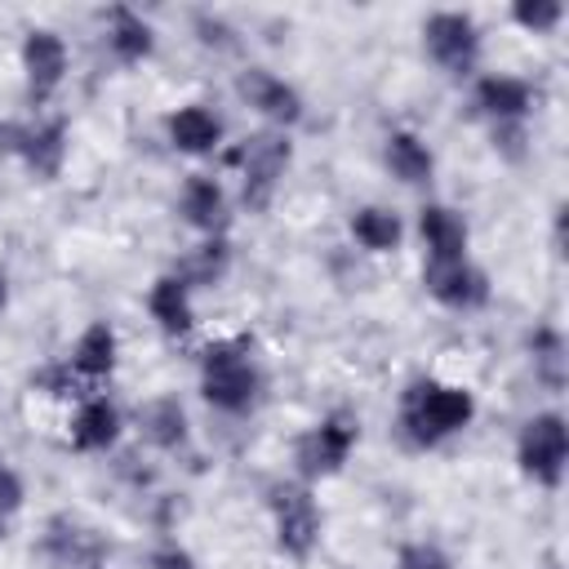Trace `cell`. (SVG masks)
Instances as JSON below:
<instances>
[{"mask_svg":"<svg viewBox=\"0 0 569 569\" xmlns=\"http://www.w3.org/2000/svg\"><path fill=\"white\" fill-rule=\"evenodd\" d=\"M480 418V400L467 382H449V378H409L400 387L396 400V436L405 449L413 453H431L440 445H449L453 436H462L471 422Z\"/></svg>","mask_w":569,"mask_h":569,"instance_id":"6da1fadb","label":"cell"},{"mask_svg":"<svg viewBox=\"0 0 569 569\" xmlns=\"http://www.w3.org/2000/svg\"><path fill=\"white\" fill-rule=\"evenodd\" d=\"M200 400L222 418H249L267 400V369L249 333H222L200 347Z\"/></svg>","mask_w":569,"mask_h":569,"instance_id":"7a4b0ae2","label":"cell"},{"mask_svg":"<svg viewBox=\"0 0 569 569\" xmlns=\"http://www.w3.org/2000/svg\"><path fill=\"white\" fill-rule=\"evenodd\" d=\"M267 516H271V542L284 560L302 565L316 556L325 538V507L316 498V485L298 476H280L267 485Z\"/></svg>","mask_w":569,"mask_h":569,"instance_id":"3957f363","label":"cell"},{"mask_svg":"<svg viewBox=\"0 0 569 569\" xmlns=\"http://www.w3.org/2000/svg\"><path fill=\"white\" fill-rule=\"evenodd\" d=\"M236 178H240V204L249 213H267L271 200L280 196V182L293 164V138L280 129H258L249 138H240L227 151Z\"/></svg>","mask_w":569,"mask_h":569,"instance_id":"277c9868","label":"cell"},{"mask_svg":"<svg viewBox=\"0 0 569 569\" xmlns=\"http://www.w3.org/2000/svg\"><path fill=\"white\" fill-rule=\"evenodd\" d=\"M0 151L13 156L36 182H58L71 156V124L49 111L31 120H0Z\"/></svg>","mask_w":569,"mask_h":569,"instance_id":"5b68a950","label":"cell"},{"mask_svg":"<svg viewBox=\"0 0 569 569\" xmlns=\"http://www.w3.org/2000/svg\"><path fill=\"white\" fill-rule=\"evenodd\" d=\"M356 445H360V413H351V409H329V413H320V418L293 440V476L307 480V485L333 480V476H342V467L351 462Z\"/></svg>","mask_w":569,"mask_h":569,"instance_id":"8992f818","label":"cell"},{"mask_svg":"<svg viewBox=\"0 0 569 569\" xmlns=\"http://www.w3.org/2000/svg\"><path fill=\"white\" fill-rule=\"evenodd\" d=\"M516 471L533 489H560L569 471V418L560 409H538L516 431Z\"/></svg>","mask_w":569,"mask_h":569,"instance_id":"52a82bcc","label":"cell"},{"mask_svg":"<svg viewBox=\"0 0 569 569\" xmlns=\"http://www.w3.org/2000/svg\"><path fill=\"white\" fill-rule=\"evenodd\" d=\"M427 62L449 80H471L480 71L485 31L467 9H431L418 27Z\"/></svg>","mask_w":569,"mask_h":569,"instance_id":"ba28073f","label":"cell"},{"mask_svg":"<svg viewBox=\"0 0 569 569\" xmlns=\"http://www.w3.org/2000/svg\"><path fill=\"white\" fill-rule=\"evenodd\" d=\"M18 67H22V89L31 107H49L58 89L71 76V44L53 27H27L18 44Z\"/></svg>","mask_w":569,"mask_h":569,"instance_id":"9c48e42d","label":"cell"},{"mask_svg":"<svg viewBox=\"0 0 569 569\" xmlns=\"http://www.w3.org/2000/svg\"><path fill=\"white\" fill-rule=\"evenodd\" d=\"M422 289L436 307L453 316H476L493 302V280L476 258H445V262L422 258Z\"/></svg>","mask_w":569,"mask_h":569,"instance_id":"30bf717a","label":"cell"},{"mask_svg":"<svg viewBox=\"0 0 569 569\" xmlns=\"http://www.w3.org/2000/svg\"><path fill=\"white\" fill-rule=\"evenodd\" d=\"M236 98L262 120V129L289 133L307 116V98L298 93V84L284 80L271 67H244V71H236Z\"/></svg>","mask_w":569,"mask_h":569,"instance_id":"8fae6325","label":"cell"},{"mask_svg":"<svg viewBox=\"0 0 569 569\" xmlns=\"http://www.w3.org/2000/svg\"><path fill=\"white\" fill-rule=\"evenodd\" d=\"M471 107L476 116L493 124H529L538 111V89L533 80L516 76V71H476L471 76Z\"/></svg>","mask_w":569,"mask_h":569,"instance_id":"7c38bea8","label":"cell"},{"mask_svg":"<svg viewBox=\"0 0 569 569\" xmlns=\"http://www.w3.org/2000/svg\"><path fill=\"white\" fill-rule=\"evenodd\" d=\"M173 209H178V222L196 236H227L231 227V191L218 173H204V169L182 178Z\"/></svg>","mask_w":569,"mask_h":569,"instance_id":"4fadbf2b","label":"cell"},{"mask_svg":"<svg viewBox=\"0 0 569 569\" xmlns=\"http://www.w3.org/2000/svg\"><path fill=\"white\" fill-rule=\"evenodd\" d=\"M124 436V413L120 405L107 396V391H89L71 405L67 413V445L84 458H98V453H111Z\"/></svg>","mask_w":569,"mask_h":569,"instance_id":"5bb4252c","label":"cell"},{"mask_svg":"<svg viewBox=\"0 0 569 569\" xmlns=\"http://www.w3.org/2000/svg\"><path fill=\"white\" fill-rule=\"evenodd\" d=\"M62 365H67V373H71L84 391H98L102 382H111L116 369H120V333H116V325H111V320H89V325L71 338Z\"/></svg>","mask_w":569,"mask_h":569,"instance_id":"9a60e30c","label":"cell"},{"mask_svg":"<svg viewBox=\"0 0 569 569\" xmlns=\"http://www.w3.org/2000/svg\"><path fill=\"white\" fill-rule=\"evenodd\" d=\"M164 142L187 160H209L227 147V120L209 102H182L164 111Z\"/></svg>","mask_w":569,"mask_h":569,"instance_id":"2e32d148","label":"cell"},{"mask_svg":"<svg viewBox=\"0 0 569 569\" xmlns=\"http://www.w3.org/2000/svg\"><path fill=\"white\" fill-rule=\"evenodd\" d=\"M418 244L427 253V262H445V258H471V222L462 209L445 204V200H427L413 218Z\"/></svg>","mask_w":569,"mask_h":569,"instance_id":"e0dca14e","label":"cell"},{"mask_svg":"<svg viewBox=\"0 0 569 569\" xmlns=\"http://www.w3.org/2000/svg\"><path fill=\"white\" fill-rule=\"evenodd\" d=\"M133 427H138L142 445H151L156 453H182L191 445V418H187V405L173 391L147 396L133 409Z\"/></svg>","mask_w":569,"mask_h":569,"instance_id":"ac0fdd59","label":"cell"},{"mask_svg":"<svg viewBox=\"0 0 569 569\" xmlns=\"http://www.w3.org/2000/svg\"><path fill=\"white\" fill-rule=\"evenodd\" d=\"M102 49L116 67H142L156 53V27L129 4H111L102 13Z\"/></svg>","mask_w":569,"mask_h":569,"instance_id":"d6986e66","label":"cell"},{"mask_svg":"<svg viewBox=\"0 0 569 569\" xmlns=\"http://www.w3.org/2000/svg\"><path fill=\"white\" fill-rule=\"evenodd\" d=\"M142 307H147L151 325H156L164 338H187V333L196 329V293H191L187 280L173 276V271H160V276L147 284Z\"/></svg>","mask_w":569,"mask_h":569,"instance_id":"ffe728a7","label":"cell"},{"mask_svg":"<svg viewBox=\"0 0 569 569\" xmlns=\"http://www.w3.org/2000/svg\"><path fill=\"white\" fill-rule=\"evenodd\" d=\"M382 169L400 182V187H431L436 178V151L418 129H387L382 138Z\"/></svg>","mask_w":569,"mask_h":569,"instance_id":"44dd1931","label":"cell"},{"mask_svg":"<svg viewBox=\"0 0 569 569\" xmlns=\"http://www.w3.org/2000/svg\"><path fill=\"white\" fill-rule=\"evenodd\" d=\"M347 236H351V244H356L360 253L387 258V253H400V244H405V218H400L391 204L369 200V204H356V209H351Z\"/></svg>","mask_w":569,"mask_h":569,"instance_id":"7402d4cb","label":"cell"},{"mask_svg":"<svg viewBox=\"0 0 569 569\" xmlns=\"http://www.w3.org/2000/svg\"><path fill=\"white\" fill-rule=\"evenodd\" d=\"M231 262H236V249H231V236H196L191 249H182V258L169 267L173 276L187 280V289H218L227 276H231Z\"/></svg>","mask_w":569,"mask_h":569,"instance_id":"603a6c76","label":"cell"},{"mask_svg":"<svg viewBox=\"0 0 569 569\" xmlns=\"http://www.w3.org/2000/svg\"><path fill=\"white\" fill-rule=\"evenodd\" d=\"M525 351H529V365H533V382H542L551 396L565 391L569 382V342H565V329L542 320L525 333Z\"/></svg>","mask_w":569,"mask_h":569,"instance_id":"cb8c5ba5","label":"cell"},{"mask_svg":"<svg viewBox=\"0 0 569 569\" xmlns=\"http://www.w3.org/2000/svg\"><path fill=\"white\" fill-rule=\"evenodd\" d=\"M44 551L53 565L62 569H89V565H102V542L71 516H53L44 525Z\"/></svg>","mask_w":569,"mask_h":569,"instance_id":"d4e9b609","label":"cell"},{"mask_svg":"<svg viewBox=\"0 0 569 569\" xmlns=\"http://www.w3.org/2000/svg\"><path fill=\"white\" fill-rule=\"evenodd\" d=\"M511 27H520L525 36H551L565 22V4L560 0H511L507 9Z\"/></svg>","mask_w":569,"mask_h":569,"instance_id":"484cf974","label":"cell"},{"mask_svg":"<svg viewBox=\"0 0 569 569\" xmlns=\"http://www.w3.org/2000/svg\"><path fill=\"white\" fill-rule=\"evenodd\" d=\"M396 569H453V556L440 542L418 538V542H405L396 551Z\"/></svg>","mask_w":569,"mask_h":569,"instance_id":"4316f807","label":"cell"},{"mask_svg":"<svg viewBox=\"0 0 569 569\" xmlns=\"http://www.w3.org/2000/svg\"><path fill=\"white\" fill-rule=\"evenodd\" d=\"M147 569H200V560L178 542V538H164L147 551Z\"/></svg>","mask_w":569,"mask_h":569,"instance_id":"83f0119b","label":"cell"},{"mask_svg":"<svg viewBox=\"0 0 569 569\" xmlns=\"http://www.w3.org/2000/svg\"><path fill=\"white\" fill-rule=\"evenodd\" d=\"M196 40L209 44V49H231L236 44V31L218 13H196Z\"/></svg>","mask_w":569,"mask_h":569,"instance_id":"f1b7e54d","label":"cell"},{"mask_svg":"<svg viewBox=\"0 0 569 569\" xmlns=\"http://www.w3.org/2000/svg\"><path fill=\"white\" fill-rule=\"evenodd\" d=\"M489 138H493V151H502L507 160H525V142H529V124H493L489 129Z\"/></svg>","mask_w":569,"mask_h":569,"instance_id":"f546056e","label":"cell"},{"mask_svg":"<svg viewBox=\"0 0 569 569\" xmlns=\"http://www.w3.org/2000/svg\"><path fill=\"white\" fill-rule=\"evenodd\" d=\"M22 502H27V485H22V476H18L9 462H0V511L13 520V516L22 511Z\"/></svg>","mask_w":569,"mask_h":569,"instance_id":"4dcf8cb0","label":"cell"},{"mask_svg":"<svg viewBox=\"0 0 569 569\" xmlns=\"http://www.w3.org/2000/svg\"><path fill=\"white\" fill-rule=\"evenodd\" d=\"M9 302H13V284H9V267L0 262V316L9 311Z\"/></svg>","mask_w":569,"mask_h":569,"instance_id":"1f68e13d","label":"cell"},{"mask_svg":"<svg viewBox=\"0 0 569 569\" xmlns=\"http://www.w3.org/2000/svg\"><path fill=\"white\" fill-rule=\"evenodd\" d=\"M9 525H13V520H9V516H4V511H0V542H4V538H9Z\"/></svg>","mask_w":569,"mask_h":569,"instance_id":"d6a6232c","label":"cell"},{"mask_svg":"<svg viewBox=\"0 0 569 569\" xmlns=\"http://www.w3.org/2000/svg\"><path fill=\"white\" fill-rule=\"evenodd\" d=\"M89 569H107V565H89Z\"/></svg>","mask_w":569,"mask_h":569,"instance_id":"836d02e7","label":"cell"}]
</instances>
